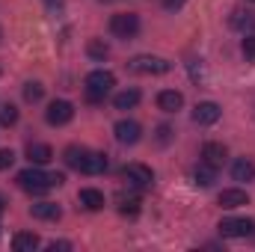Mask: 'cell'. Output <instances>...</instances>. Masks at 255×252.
Wrapping results in <instances>:
<instances>
[{
  "instance_id": "17",
  "label": "cell",
  "mask_w": 255,
  "mask_h": 252,
  "mask_svg": "<svg viewBox=\"0 0 255 252\" xmlns=\"http://www.w3.org/2000/svg\"><path fill=\"white\" fill-rule=\"evenodd\" d=\"M77 199H80V205H83L86 211H101V208H104V193L95 190V187H83Z\"/></svg>"
},
{
  "instance_id": "27",
  "label": "cell",
  "mask_w": 255,
  "mask_h": 252,
  "mask_svg": "<svg viewBox=\"0 0 255 252\" xmlns=\"http://www.w3.org/2000/svg\"><path fill=\"white\" fill-rule=\"evenodd\" d=\"M12 160H15L12 148H0V169H9V166H12Z\"/></svg>"
},
{
  "instance_id": "26",
  "label": "cell",
  "mask_w": 255,
  "mask_h": 252,
  "mask_svg": "<svg viewBox=\"0 0 255 252\" xmlns=\"http://www.w3.org/2000/svg\"><path fill=\"white\" fill-rule=\"evenodd\" d=\"M244 57L255 60V33H247V39H244Z\"/></svg>"
},
{
  "instance_id": "3",
  "label": "cell",
  "mask_w": 255,
  "mask_h": 252,
  "mask_svg": "<svg viewBox=\"0 0 255 252\" xmlns=\"http://www.w3.org/2000/svg\"><path fill=\"white\" fill-rule=\"evenodd\" d=\"M113 86H116L113 71L98 68V71H89V74H86V95H89V101H101Z\"/></svg>"
},
{
  "instance_id": "31",
  "label": "cell",
  "mask_w": 255,
  "mask_h": 252,
  "mask_svg": "<svg viewBox=\"0 0 255 252\" xmlns=\"http://www.w3.org/2000/svg\"><path fill=\"white\" fill-rule=\"evenodd\" d=\"M45 3H48V6H60L63 0H45Z\"/></svg>"
},
{
  "instance_id": "18",
  "label": "cell",
  "mask_w": 255,
  "mask_h": 252,
  "mask_svg": "<svg viewBox=\"0 0 255 252\" xmlns=\"http://www.w3.org/2000/svg\"><path fill=\"white\" fill-rule=\"evenodd\" d=\"M232 178H235V181H253L255 178V163L253 160H247V157L235 160V166H232Z\"/></svg>"
},
{
  "instance_id": "4",
  "label": "cell",
  "mask_w": 255,
  "mask_h": 252,
  "mask_svg": "<svg viewBox=\"0 0 255 252\" xmlns=\"http://www.w3.org/2000/svg\"><path fill=\"white\" fill-rule=\"evenodd\" d=\"M122 178L128 181V187H136V190L151 187V181H154V175H151V169L145 163H128L122 169Z\"/></svg>"
},
{
  "instance_id": "15",
  "label": "cell",
  "mask_w": 255,
  "mask_h": 252,
  "mask_svg": "<svg viewBox=\"0 0 255 252\" xmlns=\"http://www.w3.org/2000/svg\"><path fill=\"white\" fill-rule=\"evenodd\" d=\"M27 157H30V163L45 166V163L54 157V148H51V145H45V142H30V145H27Z\"/></svg>"
},
{
  "instance_id": "21",
  "label": "cell",
  "mask_w": 255,
  "mask_h": 252,
  "mask_svg": "<svg viewBox=\"0 0 255 252\" xmlns=\"http://www.w3.org/2000/svg\"><path fill=\"white\" fill-rule=\"evenodd\" d=\"M113 104H116V110H130V107H136V104H139V89H125V92H119V95L113 98Z\"/></svg>"
},
{
  "instance_id": "30",
  "label": "cell",
  "mask_w": 255,
  "mask_h": 252,
  "mask_svg": "<svg viewBox=\"0 0 255 252\" xmlns=\"http://www.w3.org/2000/svg\"><path fill=\"white\" fill-rule=\"evenodd\" d=\"M181 3H184V0H163V6H166V9H178Z\"/></svg>"
},
{
  "instance_id": "25",
  "label": "cell",
  "mask_w": 255,
  "mask_h": 252,
  "mask_svg": "<svg viewBox=\"0 0 255 252\" xmlns=\"http://www.w3.org/2000/svg\"><path fill=\"white\" fill-rule=\"evenodd\" d=\"M119 211H122V214H136V211H139V199H136V196H130V199L122 196V199H119Z\"/></svg>"
},
{
  "instance_id": "7",
  "label": "cell",
  "mask_w": 255,
  "mask_h": 252,
  "mask_svg": "<svg viewBox=\"0 0 255 252\" xmlns=\"http://www.w3.org/2000/svg\"><path fill=\"white\" fill-rule=\"evenodd\" d=\"M128 68L133 74H166L169 71V63L160 60V57H133L128 63Z\"/></svg>"
},
{
  "instance_id": "14",
  "label": "cell",
  "mask_w": 255,
  "mask_h": 252,
  "mask_svg": "<svg viewBox=\"0 0 255 252\" xmlns=\"http://www.w3.org/2000/svg\"><path fill=\"white\" fill-rule=\"evenodd\" d=\"M30 214H33L36 220H48V223H57V220L63 217L60 205H54V202H36V205L30 208Z\"/></svg>"
},
{
  "instance_id": "12",
  "label": "cell",
  "mask_w": 255,
  "mask_h": 252,
  "mask_svg": "<svg viewBox=\"0 0 255 252\" xmlns=\"http://www.w3.org/2000/svg\"><path fill=\"white\" fill-rule=\"evenodd\" d=\"M220 205L232 211V208L250 205V196H247V190H241V187H229V190H223V193H220Z\"/></svg>"
},
{
  "instance_id": "32",
  "label": "cell",
  "mask_w": 255,
  "mask_h": 252,
  "mask_svg": "<svg viewBox=\"0 0 255 252\" xmlns=\"http://www.w3.org/2000/svg\"><path fill=\"white\" fill-rule=\"evenodd\" d=\"M0 214H3V199H0Z\"/></svg>"
},
{
  "instance_id": "29",
  "label": "cell",
  "mask_w": 255,
  "mask_h": 252,
  "mask_svg": "<svg viewBox=\"0 0 255 252\" xmlns=\"http://www.w3.org/2000/svg\"><path fill=\"white\" fill-rule=\"evenodd\" d=\"M157 133H160V136H157L160 142H169V133H172V130H169L166 125H160V130H157Z\"/></svg>"
},
{
  "instance_id": "19",
  "label": "cell",
  "mask_w": 255,
  "mask_h": 252,
  "mask_svg": "<svg viewBox=\"0 0 255 252\" xmlns=\"http://www.w3.org/2000/svg\"><path fill=\"white\" fill-rule=\"evenodd\" d=\"M193 178H196V184L199 187H211L214 181H217V166H211V163H199L196 166V172H193Z\"/></svg>"
},
{
  "instance_id": "13",
  "label": "cell",
  "mask_w": 255,
  "mask_h": 252,
  "mask_svg": "<svg viewBox=\"0 0 255 252\" xmlns=\"http://www.w3.org/2000/svg\"><path fill=\"white\" fill-rule=\"evenodd\" d=\"M202 157H205V163H211V166H223V160L229 157V151H226L223 142H205V145H202Z\"/></svg>"
},
{
  "instance_id": "33",
  "label": "cell",
  "mask_w": 255,
  "mask_h": 252,
  "mask_svg": "<svg viewBox=\"0 0 255 252\" xmlns=\"http://www.w3.org/2000/svg\"><path fill=\"white\" fill-rule=\"evenodd\" d=\"M253 3H255V0H253Z\"/></svg>"
},
{
  "instance_id": "6",
  "label": "cell",
  "mask_w": 255,
  "mask_h": 252,
  "mask_svg": "<svg viewBox=\"0 0 255 252\" xmlns=\"http://www.w3.org/2000/svg\"><path fill=\"white\" fill-rule=\"evenodd\" d=\"M255 232L253 220H244V217H226L220 223V235L223 238H250Z\"/></svg>"
},
{
  "instance_id": "16",
  "label": "cell",
  "mask_w": 255,
  "mask_h": 252,
  "mask_svg": "<svg viewBox=\"0 0 255 252\" xmlns=\"http://www.w3.org/2000/svg\"><path fill=\"white\" fill-rule=\"evenodd\" d=\"M232 27L241 33H255V12L250 9H235L232 12Z\"/></svg>"
},
{
  "instance_id": "24",
  "label": "cell",
  "mask_w": 255,
  "mask_h": 252,
  "mask_svg": "<svg viewBox=\"0 0 255 252\" xmlns=\"http://www.w3.org/2000/svg\"><path fill=\"white\" fill-rule=\"evenodd\" d=\"M15 122H18V107L3 104L0 107V125H15Z\"/></svg>"
},
{
  "instance_id": "2",
  "label": "cell",
  "mask_w": 255,
  "mask_h": 252,
  "mask_svg": "<svg viewBox=\"0 0 255 252\" xmlns=\"http://www.w3.org/2000/svg\"><path fill=\"white\" fill-rule=\"evenodd\" d=\"M65 178L60 172H54V175H48V172H42V169H24V172H18V184L21 190H27V193H33V196H42V193H48L51 187H60Z\"/></svg>"
},
{
  "instance_id": "5",
  "label": "cell",
  "mask_w": 255,
  "mask_h": 252,
  "mask_svg": "<svg viewBox=\"0 0 255 252\" xmlns=\"http://www.w3.org/2000/svg\"><path fill=\"white\" fill-rule=\"evenodd\" d=\"M110 30H113V36H119V39H133V36L139 33V18H136L133 12L113 15V18H110Z\"/></svg>"
},
{
  "instance_id": "9",
  "label": "cell",
  "mask_w": 255,
  "mask_h": 252,
  "mask_svg": "<svg viewBox=\"0 0 255 252\" xmlns=\"http://www.w3.org/2000/svg\"><path fill=\"white\" fill-rule=\"evenodd\" d=\"M113 133H116V139H119L122 145H133V142H139V136H142V127L136 125L133 119H122V122H116Z\"/></svg>"
},
{
  "instance_id": "10",
  "label": "cell",
  "mask_w": 255,
  "mask_h": 252,
  "mask_svg": "<svg viewBox=\"0 0 255 252\" xmlns=\"http://www.w3.org/2000/svg\"><path fill=\"white\" fill-rule=\"evenodd\" d=\"M220 104H214V101H202V104H196V110H193V122L196 125H214L217 119H220Z\"/></svg>"
},
{
  "instance_id": "23",
  "label": "cell",
  "mask_w": 255,
  "mask_h": 252,
  "mask_svg": "<svg viewBox=\"0 0 255 252\" xmlns=\"http://www.w3.org/2000/svg\"><path fill=\"white\" fill-rule=\"evenodd\" d=\"M86 51H89V57H95V60H104V57L110 54V48H107L101 39H92V42L86 45Z\"/></svg>"
},
{
  "instance_id": "8",
  "label": "cell",
  "mask_w": 255,
  "mask_h": 252,
  "mask_svg": "<svg viewBox=\"0 0 255 252\" xmlns=\"http://www.w3.org/2000/svg\"><path fill=\"white\" fill-rule=\"evenodd\" d=\"M71 116H74V107H71L68 101H54V104H48V110H45L48 125H54V127L68 125V122H71Z\"/></svg>"
},
{
  "instance_id": "11",
  "label": "cell",
  "mask_w": 255,
  "mask_h": 252,
  "mask_svg": "<svg viewBox=\"0 0 255 252\" xmlns=\"http://www.w3.org/2000/svg\"><path fill=\"white\" fill-rule=\"evenodd\" d=\"M157 107H160L163 113H178V110L184 107V95L175 92V89H163V92L157 95Z\"/></svg>"
},
{
  "instance_id": "28",
  "label": "cell",
  "mask_w": 255,
  "mask_h": 252,
  "mask_svg": "<svg viewBox=\"0 0 255 252\" xmlns=\"http://www.w3.org/2000/svg\"><path fill=\"white\" fill-rule=\"evenodd\" d=\"M48 250H51V252H57V250L65 252V250H71V244H68V241H54V244H51Z\"/></svg>"
},
{
  "instance_id": "20",
  "label": "cell",
  "mask_w": 255,
  "mask_h": 252,
  "mask_svg": "<svg viewBox=\"0 0 255 252\" xmlns=\"http://www.w3.org/2000/svg\"><path fill=\"white\" fill-rule=\"evenodd\" d=\"M39 247V238L33 235V232H18L15 238H12V250L15 252H33Z\"/></svg>"
},
{
  "instance_id": "1",
  "label": "cell",
  "mask_w": 255,
  "mask_h": 252,
  "mask_svg": "<svg viewBox=\"0 0 255 252\" xmlns=\"http://www.w3.org/2000/svg\"><path fill=\"white\" fill-rule=\"evenodd\" d=\"M65 163H68L71 169L83 172V175H98V172L107 169V157H104V154L86 151V148H80V145H68V148H65Z\"/></svg>"
},
{
  "instance_id": "22",
  "label": "cell",
  "mask_w": 255,
  "mask_h": 252,
  "mask_svg": "<svg viewBox=\"0 0 255 252\" xmlns=\"http://www.w3.org/2000/svg\"><path fill=\"white\" fill-rule=\"evenodd\" d=\"M42 95H45V86H42V83H36V80H30V83H24V98H27L30 104H36V101H42Z\"/></svg>"
}]
</instances>
